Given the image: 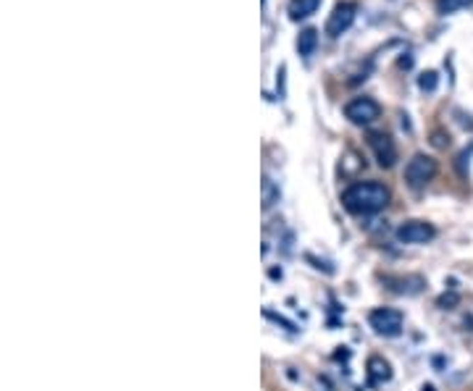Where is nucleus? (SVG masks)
Masks as SVG:
<instances>
[{"instance_id":"obj_3","label":"nucleus","mask_w":473,"mask_h":391,"mask_svg":"<svg viewBox=\"0 0 473 391\" xmlns=\"http://www.w3.org/2000/svg\"><path fill=\"white\" fill-rule=\"evenodd\" d=\"M368 323H371V328H374L378 336H387V339L400 336L402 326H405L402 313L400 310H392V308H376L371 315H368Z\"/></svg>"},{"instance_id":"obj_15","label":"nucleus","mask_w":473,"mask_h":391,"mask_svg":"<svg viewBox=\"0 0 473 391\" xmlns=\"http://www.w3.org/2000/svg\"><path fill=\"white\" fill-rule=\"evenodd\" d=\"M431 144H434V147H449V134L447 131L437 129L434 134H431Z\"/></svg>"},{"instance_id":"obj_2","label":"nucleus","mask_w":473,"mask_h":391,"mask_svg":"<svg viewBox=\"0 0 473 391\" xmlns=\"http://www.w3.org/2000/svg\"><path fill=\"white\" fill-rule=\"evenodd\" d=\"M437 171L439 166L431 155L418 153L413 155V158L408 160V166H405V181H408V187H413V190H424L426 184L437 176Z\"/></svg>"},{"instance_id":"obj_17","label":"nucleus","mask_w":473,"mask_h":391,"mask_svg":"<svg viewBox=\"0 0 473 391\" xmlns=\"http://www.w3.org/2000/svg\"><path fill=\"white\" fill-rule=\"evenodd\" d=\"M424 391H434V386H424Z\"/></svg>"},{"instance_id":"obj_13","label":"nucleus","mask_w":473,"mask_h":391,"mask_svg":"<svg viewBox=\"0 0 473 391\" xmlns=\"http://www.w3.org/2000/svg\"><path fill=\"white\" fill-rule=\"evenodd\" d=\"M437 82H439L437 72H426V74H421V79H418V87H421L424 92H434V90H437Z\"/></svg>"},{"instance_id":"obj_11","label":"nucleus","mask_w":473,"mask_h":391,"mask_svg":"<svg viewBox=\"0 0 473 391\" xmlns=\"http://www.w3.org/2000/svg\"><path fill=\"white\" fill-rule=\"evenodd\" d=\"M276 202H279V187L273 184L271 178L266 176V178H263V210L273 208Z\"/></svg>"},{"instance_id":"obj_14","label":"nucleus","mask_w":473,"mask_h":391,"mask_svg":"<svg viewBox=\"0 0 473 391\" xmlns=\"http://www.w3.org/2000/svg\"><path fill=\"white\" fill-rule=\"evenodd\" d=\"M458 302H460V294H458V292H449V294L444 292V294H442V297L437 299V305H439L442 310H452L455 305H458Z\"/></svg>"},{"instance_id":"obj_16","label":"nucleus","mask_w":473,"mask_h":391,"mask_svg":"<svg viewBox=\"0 0 473 391\" xmlns=\"http://www.w3.org/2000/svg\"><path fill=\"white\" fill-rule=\"evenodd\" d=\"M268 276H271L273 281H282L284 273H282V268H268Z\"/></svg>"},{"instance_id":"obj_9","label":"nucleus","mask_w":473,"mask_h":391,"mask_svg":"<svg viewBox=\"0 0 473 391\" xmlns=\"http://www.w3.org/2000/svg\"><path fill=\"white\" fill-rule=\"evenodd\" d=\"M319 6L321 0H289L287 11H289V19H292V22H300V19L313 16V13L319 11Z\"/></svg>"},{"instance_id":"obj_4","label":"nucleus","mask_w":473,"mask_h":391,"mask_svg":"<svg viewBox=\"0 0 473 391\" xmlns=\"http://www.w3.org/2000/svg\"><path fill=\"white\" fill-rule=\"evenodd\" d=\"M344 116L353 121L355 126H368L381 116V106L371 97H355L344 106Z\"/></svg>"},{"instance_id":"obj_8","label":"nucleus","mask_w":473,"mask_h":391,"mask_svg":"<svg viewBox=\"0 0 473 391\" xmlns=\"http://www.w3.org/2000/svg\"><path fill=\"white\" fill-rule=\"evenodd\" d=\"M366 370H368V381H371L374 386H381V383H387V381L392 378V365L378 355L368 357Z\"/></svg>"},{"instance_id":"obj_12","label":"nucleus","mask_w":473,"mask_h":391,"mask_svg":"<svg viewBox=\"0 0 473 391\" xmlns=\"http://www.w3.org/2000/svg\"><path fill=\"white\" fill-rule=\"evenodd\" d=\"M473 6V0H437V11L439 13H455V11H460V8H471Z\"/></svg>"},{"instance_id":"obj_5","label":"nucleus","mask_w":473,"mask_h":391,"mask_svg":"<svg viewBox=\"0 0 473 391\" xmlns=\"http://www.w3.org/2000/svg\"><path fill=\"white\" fill-rule=\"evenodd\" d=\"M394 237L402 244H426V242H431L437 237V228L431 224H426V221H405V224L397 226Z\"/></svg>"},{"instance_id":"obj_10","label":"nucleus","mask_w":473,"mask_h":391,"mask_svg":"<svg viewBox=\"0 0 473 391\" xmlns=\"http://www.w3.org/2000/svg\"><path fill=\"white\" fill-rule=\"evenodd\" d=\"M316 48H319V32H316L313 26H307V29H303L300 37H297V53H300L303 58H310Z\"/></svg>"},{"instance_id":"obj_7","label":"nucleus","mask_w":473,"mask_h":391,"mask_svg":"<svg viewBox=\"0 0 473 391\" xmlns=\"http://www.w3.org/2000/svg\"><path fill=\"white\" fill-rule=\"evenodd\" d=\"M355 13H358V6L344 0V3H337L334 11H331L329 22H326V35L329 37H339L344 35L355 22Z\"/></svg>"},{"instance_id":"obj_6","label":"nucleus","mask_w":473,"mask_h":391,"mask_svg":"<svg viewBox=\"0 0 473 391\" xmlns=\"http://www.w3.org/2000/svg\"><path fill=\"white\" fill-rule=\"evenodd\" d=\"M368 147L374 150L376 163L381 168H392L397 163V144H394V140H392L390 134H384V131H371V134H368Z\"/></svg>"},{"instance_id":"obj_1","label":"nucleus","mask_w":473,"mask_h":391,"mask_svg":"<svg viewBox=\"0 0 473 391\" xmlns=\"http://www.w3.org/2000/svg\"><path fill=\"white\" fill-rule=\"evenodd\" d=\"M392 200V192L378 181H355L342 192V205L353 215H376Z\"/></svg>"}]
</instances>
